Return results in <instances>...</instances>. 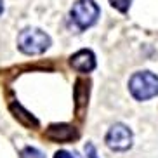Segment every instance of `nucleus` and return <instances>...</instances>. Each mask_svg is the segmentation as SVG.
<instances>
[{
    "mask_svg": "<svg viewBox=\"0 0 158 158\" xmlns=\"http://www.w3.org/2000/svg\"><path fill=\"white\" fill-rule=\"evenodd\" d=\"M101 9L94 0H77L70 9V21L77 31H85L98 23Z\"/></svg>",
    "mask_w": 158,
    "mask_h": 158,
    "instance_id": "obj_2",
    "label": "nucleus"
},
{
    "mask_svg": "<svg viewBox=\"0 0 158 158\" xmlns=\"http://www.w3.org/2000/svg\"><path fill=\"white\" fill-rule=\"evenodd\" d=\"M45 137L52 143H70L78 137V132L68 123H52L47 127Z\"/></svg>",
    "mask_w": 158,
    "mask_h": 158,
    "instance_id": "obj_6",
    "label": "nucleus"
},
{
    "mask_svg": "<svg viewBox=\"0 0 158 158\" xmlns=\"http://www.w3.org/2000/svg\"><path fill=\"white\" fill-rule=\"evenodd\" d=\"M10 111L14 113L16 120H18L19 123H23L24 127H28V129H35V127H38V120L30 111H26L21 104L12 102V104H10Z\"/></svg>",
    "mask_w": 158,
    "mask_h": 158,
    "instance_id": "obj_7",
    "label": "nucleus"
},
{
    "mask_svg": "<svg viewBox=\"0 0 158 158\" xmlns=\"http://www.w3.org/2000/svg\"><path fill=\"white\" fill-rule=\"evenodd\" d=\"M129 92L135 101H149L158 96V75L144 70L129 78Z\"/></svg>",
    "mask_w": 158,
    "mask_h": 158,
    "instance_id": "obj_1",
    "label": "nucleus"
},
{
    "mask_svg": "<svg viewBox=\"0 0 158 158\" xmlns=\"http://www.w3.org/2000/svg\"><path fill=\"white\" fill-rule=\"evenodd\" d=\"M4 14V0H0V16Z\"/></svg>",
    "mask_w": 158,
    "mask_h": 158,
    "instance_id": "obj_12",
    "label": "nucleus"
},
{
    "mask_svg": "<svg viewBox=\"0 0 158 158\" xmlns=\"http://www.w3.org/2000/svg\"><path fill=\"white\" fill-rule=\"evenodd\" d=\"M52 40L40 28H24L18 35V49L26 56H38L51 47Z\"/></svg>",
    "mask_w": 158,
    "mask_h": 158,
    "instance_id": "obj_3",
    "label": "nucleus"
},
{
    "mask_svg": "<svg viewBox=\"0 0 158 158\" xmlns=\"http://www.w3.org/2000/svg\"><path fill=\"white\" fill-rule=\"evenodd\" d=\"M104 143L111 151L115 153H123V151H129L132 148V143H134V134L132 130L125 125V123H113L110 127V130L106 132V137H104Z\"/></svg>",
    "mask_w": 158,
    "mask_h": 158,
    "instance_id": "obj_4",
    "label": "nucleus"
},
{
    "mask_svg": "<svg viewBox=\"0 0 158 158\" xmlns=\"http://www.w3.org/2000/svg\"><path fill=\"white\" fill-rule=\"evenodd\" d=\"M85 153H87V158H98V151H96V146L92 143L85 144Z\"/></svg>",
    "mask_w": 158,
    "mask_h": 158,
    "instance_id": "obj_11",
    "label": "nucleus"
},
{
    "mask_svg": "<svg viewBox=\"0 0 158 158\" xmlns=\"http://www.w3.org/2000/svg\"><path fill=\"white\" fill-rule=\"evenodd\" d=\"M70 66L78 73H90L96 70L98 63H96V56L90 49H82L70 57Z\"/></svg>",
    "mask_w": 158,
    "mask_h": 158,
    "instance_id": "obj_5",
    "label": "nucleus"
},
{
    "mask_svg": "<svg viewBox=\"0 0 158 158\" xmlns=\"http://www.w3.org/2000/svg\"><path fill=\"white\" fill-rule=\"evenodd\" d=\"M19 158H45V155L40 151L38 148H33V146H26V148L21 149Z\"/></svg>",
    "mask_w": 158,
    "mask_h": 158,
    "instance_id": "obj_8",
    "label": "nucleus"
},
{
    "mask_svg": "<svg viewBox=\"0 0 158 158\" xmlns=\"http://www.w3.org/2000/svg\"><path fill=\"white\" fill-rule=\"evenodd\" d=\"M54 158H82L77 151H66V149H59V151H56V155H54Z\"/></svg>",
    "mask_w": 158,
    "mask_h": 158,
    "instance_id": "obj_10",
    "label": "nucleus"
},
{
    "mask_svg": "<svg viewBox=\"0 0 158 158\" xmlns=\"http://www.w3.org/2000/svg\"><path fill=\"white\" fill-rule=\"evenodd\" d=\"M110 4H111L113 9H116L118 12L122 14H127L130 9V4H132V0H110Z\"/></svg>",
    "mask_w": 158,
    "mask_h": 158,
    "instance_id": "obj_9",
    "label": "nucleus"
}]
</instances>
